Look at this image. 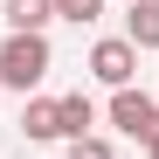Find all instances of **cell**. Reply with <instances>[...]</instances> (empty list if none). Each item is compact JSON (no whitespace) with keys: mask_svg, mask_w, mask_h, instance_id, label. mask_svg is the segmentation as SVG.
Here are the masks:
<instances>
[{"mask_svg":"<svg viewBox=\"0 0 159 159\" xmlns=\"http://www.w3.org/2000/svg\"><path fill=\"white\" fill-rule=\"evenodd\" d=\"M48 69H56V48H48V35H7V42H0V90L35 97Z\"/></svg>","mask_w":159,"mask_h":159,"instance_id":"obj_1","label":"cell"},{"mask_svg":"<svg viewBox=\"0 0 159 159\" xmlns=\"http://www.w3.org/2000/svg\"><path fill=\"white\" fill-rule=\"evenodd\" d=\"M104 90H131V76H139V48H131L125 35H104V42H90V62H83Z\"/></svg>","mask_w":159,"mask_h":159,"instance_id":"obj_2","label":"cell"},{"mask_svg":"<svg viewBox=\"0 0 159 159\" xmlns=\"http://www.w3.org/2000/svg\"><path fill=\"white\" fill-rule=\"evenodd\" d=\"M111 125L125 131V139H152V131H159V97L152 90H139V83H131V90H111Z\"/></svg>","mask_w":159,"mask_h":159,"instance_id":"obj_3","label":"cell"},{"mask_svg":"<svg viewBox=\"0 0 159 159\" xmlns=\"http://www.w3.org/2000/svg\"><path fill=\"white\" fill-rule=\"evenodd\" d=\"M0 14H7V35H48L56 0H0Z\"/></svg>","mask_w":159,"mask_h":159,"instance_id":"obj_4","label":"cell"},{"mask_svg":"<svg viewBox=\"0 0 159 159\" xmlns=\"http://www.w3.org/2000/svg\"><path fill=\"white\" fill-rule=\"evenodd\" d=\"M21 139H35V145L62 139V111H56V97H28V104H21Z\"/></svg>","mask_w":159,"mask_h":159,"instance_id":"obj_5","label":"cell"},{"mask_svg":"<svg viewBox=\"0 0 159 159\" xmlns=\"http://www.w3.org/2000/svg\"><path fill=\"white\" fill-rule=\"evenodd\" d=\"M125 42L131 48H159V0H131L125 7Z\"/></svg>","mask_w":159,"mask_h":159,"instance_id":"obj_6","label":"cell"},{"mask_svg":"<svg viewBox=\"0 0 159 159\" xmlns=\"http://www.w3.org/2000/svg\"><path fill=\"white\" fill-rule=\"evenodd\" d=\"M56 111H62V139H90V131H97V104H90L83 90L56 97Z\"/></svg>","mask_w":159,"mask_h":159,"instance_id":"obj_7","label":"cell"},{"mask_svg":"<svg viewBox=\"0 0 159 159\" xmlns=\"http://www.w3.org/2000/svg\"><path fill=\"white\" fill-rule=\"evenodd\" d=\"M56 21H76V28H90V21H104V0H56Z\"/></svg>","mask_w":159,"mask_h":159,"instance_id":"obj_8","label":"cell"},{"mask_svg":"<svg viewBox=\"0 0 159 159\" xmlns=\"http://www.w3.org/2000/svg\"><path fill=\"white\" fill-rule=\"evenodd\" d=\"M62 159H118V145L90 131V139H69V152H62Z\"/></svg>","mask_w":159,"mask_h":159,"instance_id":"obj_9","label":"cell"},{"mask_svg":"<svg viewBox=\"0 0 159 159\" xmlns=\"http://www.w3.org/2000/svg\"><path fill=\"white\" fill-rule=\"evenodd\" d=\"M145 159H159V131H152V139H145Z\"/></svg>","mask_w":159,"mask_h":159,"instance_id":"obj_10","label":"cell"}]
</instances>
